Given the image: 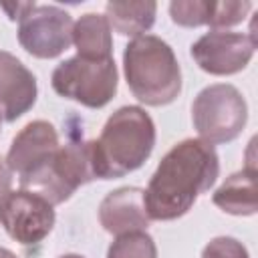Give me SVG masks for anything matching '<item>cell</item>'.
Masks as SVG:
<instances>
[{
	"mask_svg": "<svg viewBox=\"0 0 258 258\" xmlns=\"http://www.w3.org/2000/svg\"><path fill=\"white\" fill-rule=\"evenodd\" d=\"M220 159L214 145L202 139L175 143L159 161L145 189V208L151 220H177L218 179Z\"/></svg>",
	"mask_w": 258,
	"mask_h": 258,
	"instance_id": "cell-1",
	"label": "cell"
},
{
	"mask_svg": "<svg viewBox=\"0 0 258 258\" xmlns=\"http://www.w3.org/2000/svg\"><path fill=\"white\" fill-rule=\"evenodd\" d=\"M93 145V171L97 179H115L139 169L155 147V123L137 105L117 109Z\"/></svg>",
	"mask_w": 258,
	"mask_h": 258,
	"instance_id": "cell-2",
	"label": "cell"
},
{
	"mask_svg": "<svg viewBox=\"0 0 258 258\" xmlns=\"http://www.w3.org/2000/svg\"><path fill=\"white\" fill-rule=\"evenodd\" d=\"M123 71L133 97L149 107L169 105L181 93V69L175 52L155 34H143L127 42Z\"/></svg>",
	"mask_w": 258,
	"mask_h": 258,
	"instance_id": "cell-3",
	"label": "cell"
},
{
	"mask_svg": "<svg viewBox=\"0 0 258 258\" xmlns=\"http://www.w3.org/2000/svg\"><path fill=\"white\" fill-rule=\"evenodd\" d=\"M97 179L91 141H69L34 173L20 177V189L32 191L52 206L67 202L81 185Z\"/></svg>",
	"mask_w": 258,
	"mask_h": 258,
	"instance_id": "cell-4",
	"label": "cell"
},
{
	"mask_svg": "<svg viewBox=\"0 0 258 258\" xmlns=\"http://www.w3.org/2000/svg\"><path fill=\"white\" fill-rule=\"evenodd\" d=\"M191 121L200 139L218 145L234 141L248 121V105L242 93L228 83H216L198 93L191 105Z\"/></svg>",
	"mask_w": 258,
	"mask_h": 258,
	"instance_id": "cell-5",
	"label": "cell"
},
{
	"mask_svg": "<svg viewBox=\"0 0 258 258\" xmlns=\"http://www.w3.org/2000/svg\"><path fill=\"white\" fill-rule=\"evenodd\" d=\"M119 73L113 58L93 60L71 56L56 64L50 77L54 93L89 109L105 107L117 93Z\"/></svg>",
	"mask_w": 258,
	"mask_h": 258,
	"instance_id": "cell-6",
	"label": "cell"
},
{
	"mask_svg": "<svg viewBox=\"0 0 258 258\" xmlns=\"http://www.w3.org/2000/svg\"><path fill=\"white\" fill-rule=\"evenodd\" d=\"M18 42L36 58H56L73 44V18L52 4H34L18 20Z\"/></svg>",
	"mask_w": 258,
	"mask_h": 258,
	"instance_id": "cell-7",
	"label": "cell"
},
{
	"mask_svg": "<svg viewBox=\"0 0 258 258\" xmlns=\"http://www.w3.org/2000/svg\"><path fill=\"white\" fill-rule=\"evenodd\" d=\"M54 220V206L26 189H12L0 204V224L22 246L40 244L50 234Z\"/></svg>",
	"mask_w": 258,
	"mask_h": 258,
	"instance_id": "cell-8",
	"label": "cell"
},
{
	"mask_svg": "<svg viewBox=\"0 0 258 258\" xmlns=\"http://www.w3.org/2000/svg\"><path fill=\"white\" fill-rule=\"evenodd\" d=\"M256 50V34L210 30L191 44V58L196 64L216 77L240 73L248 67Z\"/></svg>",
	"mask_w": 258,
	"mask_h": 258,
	"instance_id": "cell-9",
	"label": "cell"
},
{
	"mask_svg": "<svg viewBox=\"0 0 258 258\" xmlns=\"http://www.w3.org/2000/svg\"><path fill=\"white\" fill-rule=\"evenodd\" d=\"M58 147L60 141L54 125L44 119H36L22 127L20 133L12 139V145L6 153V163L10 171L20 179L42 167Z\"/></svg>",
	"mask_w": 258,
	"mask_h": 258,
	"instance_id": "cell-10",
	"label": "cell"
},
{
	"mask_svg": "<svg viewBox=\"0 0 258 258\" xmlns=\"http://www.w3.org/2000/svg\"><path fill=\"white\" fill-rule=\"evenodd\" d=\"M36 97V77L14 54L0 50V119L16 121L32 109Z\"/></svg>",
	"mask_w": 258,
	"mask_h": 258,
	"instance_id": "cell-11",
	"label": "cell"
},
{
	"mask_svg": "<svg viewBox=\"0 0 258 258\" xmlns=\"http://www.w3.org/2000/svg\"><path fill=\"white\" fill-rule=\"evenodd\" d=\"M99 222L113 236L145 232L151 222L145 208V189L125 185L109 191L99 206Z\"/></svg>",
	"mask_w": 258,
	"mask_h": 258,
	"instance_id": "cell-12",
	"label": "cell"
},
{
	"mask_svg": "<svg viewBox=\"0 0 258 258\" xmlns=\"http://www.w3.org/2000/svg\"><path fill=\"white\" fill-rule=\"evenodd\" d=\"M214 206L232 216H254L256 202V167L250 163L244 169L232 173L212 196Z\"/></svg>",
	"mask_w": 258,
	"mask_h": 258,
	"instance_id": "cell-13",
	"label": "cell"
},
{
	"mask_svg": "<svg viewBox=\"0 0 258 258\" xmlns=\"http://www.w3.org/2000/svg\"><path fill=\"white\" fill-rule=\"evenodd\" d=\"M73 44L77 48V56L93 60L113 58L111 26L105 14H83L73 26Z\"/></svg>",
	"mask_w": 258,
	"mask_h": 258,
	"instance_id": "cell-14",
	"label": "cell"
},
{
	"mask_svg": "<svg viewBox=\"0 0 258 258\" xmlns=\"http://www.w3.org/2000/svg\"><path fill=\"white\" fill-rule=\"evenodd\" d=\"M157 4L153 0L141 2H107L105 18L109 26L123 36H143L155 22Z\"/></svg>",
	"mask_w": 258,
	"mask_h": 258,
	"instance_id": "cell-15",
	"label": "cell"
},
{
	"mask_svg": "<svg viewBox=\"0 0 258 258\" xmlns=\"http://www.w3.org/2000/svg\"><path fill=\"white\" fill-rule=\"evenodd\" d=\"M107 258H157V246L147 232H129L111 242Z\"/></svg>",
	"mask_w": 258,
	"mask_h": 258,
	"instance_id": "cell-16",
	"label": "cell"
},
{
	"mask_svg": "<svg viewBox=\"0 0 258 258\" xmlns=\"http://www.w3.org/2000/svg\"><path fill=\"white\" fill-rule=\"evenodd\" d=\"M210 12H212V0H173L169 4L171 20L185 28L208 24Z\"/></svg>",
	"mask_w": 258,
	"mask_h": 258,
	"instance_id": "cell-17",
	"label": "cell"
},
{
	"mask_svg": "<svg viewBox=\"0 0 258 258\" xmlns=\"http://www.w3.org/2000/svg\"><path fill=\"white\" fill-rule=\"evenodd\" d=\"M252 10V2L248 0H224V2H212V12L208 26L212 30H226L230 26L240 24L248 12Z\"/></svg>",
	"mask_w": 258,
	"mask_h": 258,
	"instance_id": "cell-18",
	"label": "cell"
},
{
	"mask_svg": "<svg viewBox=\"0 0 258 258\" xmlns=\"http://www.w3.org/2000/svg\"><path fill=\"white\" fill-rule=\"evenodd\" d=\"M202 258H250V256L240 240L232 236H218L204 246Z\"/></svg>",
	"mask_w": 258,
	"mask_h": 258,
	"instance_id": "cell-19",
	"label": "cell"
},
{
	"mask_svg": "<svg viewBox=\"0 0 258 258\" xmlns=\"http://www.w3.org/2000/svg\"><path fill=\"white\" fill-rule=\"evenodd\" d=\"M12 191V171L6 163V159L0 157V204L6 200V196Z\"/></svg>",
	"mask_w": 258,
	"mask_h": 258,
	"instance_id": "cell-20",
	"label": "cell"
},
{
	"mask_svg": "<svg viewBox=\"0 0 258 258\" xmlns=\"http://www.w3.org/2000/svg\"><path fill=\"white\" fill-rule=\"evenodd\" d=\"M32 6H34V2H24V4H2V10L8 12L10 20H20Z\"/></svg>",
	"mask_w": 258,
	"mask_h": 258,
	"instance_id": "cell-21",
	"label": "cell"
},
{
	"mask_svg": "<svg viewBox=\"0 0 258 258\" xmlns=\"http://www.w3.org/2000/svg\"><path fill=\"white\" fill-rule=\"evenodd\" d=\"M0 258H18L14 252H10L8 248H0Z\"/></svg>",
	"mask_w": 258,
	"mask_h": 258,
	"instance_id": "cell-22",
	"label": "cell"
},
{
	"mask_svg": "<svg viewBox=\"0 0 258 258\" xmlns=\"http://www.w3.org/2000/svg\"><path fill=\"white\" fill-rule=\"evenodd\" d=\"M58 258H85V256H81V254H62Z\"/></svg>",
	"mask_w": 258,
	"mask_h": 258,
	"instance_id": "cell-23",
	"label": "cell"
},
{
	"mask_svg": "<svg viewBox=\"0 0 258 258\" xmlns=\"http://www.w3.org/2000/svg\"><path fill=\"white\" fill-rule=\"evenodd\" d=\"M0 125H2V119H0Z\"/></svg>",
	"mask_w": 258,
	"mask_h": 258,
	"instance_id": "cell-24",
	"label": "cell"
}]
</instances>
